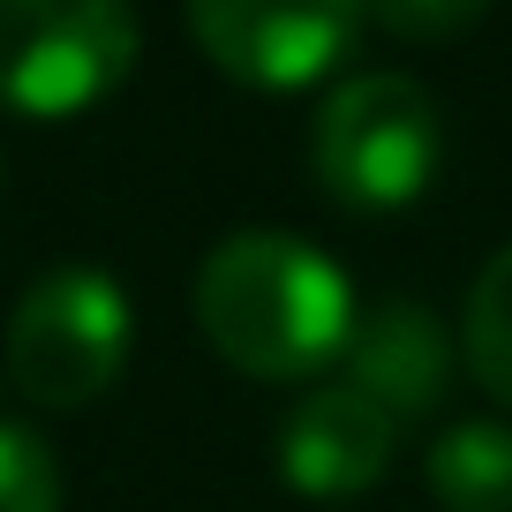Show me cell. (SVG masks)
Instances as JSON below:
<instances>
[{
	"mask_svg": "<svg viewBox=\"0 0 512 512\" xmlns=\"http://www.w3.org/2000/svg\"><path fill=\"white\" fill-rule=\"evenodd\" d=\"M460 354H467V369H475L482 392L512 407V249H497L490 264H482V279L467 287Z\"/></svg>",
	"mask_w": 512,
	"mask_h": 512,
	"instance_id": "cell-9",
	"label": "cell"
},
{
	"mask_svg": "<svg viewBox=\"0 0 512 512\" xmlns=\"http://www.w3.org/2000/svg\"><path fill=\"white\" fill-rule=\"evenodd\" d=\"M128 339H136V309L121 279L98 264H53L8 309V377L31 407L76 415L121 384Z\"/></svg>",
	"mask_w": 512,
	"mask_h": 512,
	"instance_id": "cell-3",
	"label": "cell"
},
{
	"mask_svg": "<svg viewBox=\"0 0 512 512\" xmlns=\"http://www.w3.org/2000/svg\"><path fill=\"white\" fill-rule=\"evenodd\" d=\"M144 53L128 0H0V106L68 121L106 106Z\"/></svg>",
	"mask_w": 512,
	"mask_h": 512,
	"instance_id": "cell-4",
	"label": "cell"
},
{
	"mask_svg": "<svg viewBox=\"0 0 512 512\" xmlns=\"http://www.w3.org/2000/svg\"><path fill=\"white\" fill-rule=\"evenodd\" d=\"M369 16H377V31L407 38V46H452L490 16V0H369Z\"/></svg>",
	"mask_w": 512,
	"mask_h": 512,
	"instance_id": "cell-11",
	"label": "cell"
},
{
	"mask_svg": "<svg viewBox=\"0 0 512 512\" xmlns=\"http://www.w3.org/2000/svg\"><path fill=\"white\" fill-rule=\"evenodd\" d=\"M369 0H189V38L249 91H309L354 53Z\"/></svg>",
	"mask_w": 512,
	"mask_h": 512,
	"instance_id": "cell-5",
	"label": "cell"
},
{
	"mask_svg": "<svg viewBox=\"0 0 512 512\" xmlns=\"http://www.w3.org/2000/svg\"><path fill=\"white\" fill-rule=\"evenodd\" d=\"M0 512H61V467L16 422H0Z\"/></svg>",
	"mask_w": 512,
	"mask_h": 512,
	"instance_id": "cell-10",
	"label": "cell"
},
{
	"mask_svg": "<svg viewBox=\"0 0 512 512\" xmlns=\"http://www.w3.org/2000/svg\"><path fill=\"white\" fill-rule=\"evenodd\" d=\"M196 332L211 339L226 369L264 384L317 377L354 339V287L324 249L249 226L226 234L196 272Z\"/></svg>",
	"mask_w": 512,
	"mask_h": 512,
	"instance_id": "cell-1",
	"label": "cell"
},
{
	"mask_svg": "<svg viewBox=\"0 0 512 512\" xmlns=\"http://www.w3.org/2000/svg\"><path fill=\"white\" fill-rule=\"evenodd\" d=\"M339 362H347L354 392H369L400 430L437 415L452 392V332L422 302H377L369 317H354V339Z\"/></svg>",
	"mask_w": 512,
	"mask_h": 512,
	"instance_id": "cell-7",
	"label": "cell"
},
{
	"mask_svg": "<svg viewBox=\"0 0 512 512\" xmlns=\"http://www.w3.org/2000/svg\"><path fill=\"white\" fill-rule=\"evenodd\" d=\"M422 482L445 512H512V430L505 422H452L422 460Z\"/></svg>",
	"mask_w": 512,
	"mask_h": 512,
	"instance_id": "cell-8",
	"label": "cell"
},
{
	"mask_svg": "<svg viewBox=\"0 0 512 512\" xmlns=\"http://www.w3.org/2000/svg\"><path fill=\"white\" fill-rule=\"evenodd\" d=\"M445 166V113L400 68H369L347 76L332 98L317 106L309 128V174L354 219H384L407 211Z\"/></svg>",
	"mask_w": 512,
	"mask_h": 512,
	"instance_id": "cell-2",
	"label": "cell"
},
{
	"mask_svg": "<svg viewBox=\"0 0 512 512\" xmlns=\"http://www.w3.org/2000/svg\"><path fill=\"white\" fill-rule=\"evenodd\" d=\"M392 452H400V422L354 384H317L279 422V475L294 497H317V505L377 490L392 475Z\"/></svg>",
	"mask_w": 512,
	"mask_h": 512,
	"instance_id": "cell-6",
	"label": "cell"
}]
</instances>
